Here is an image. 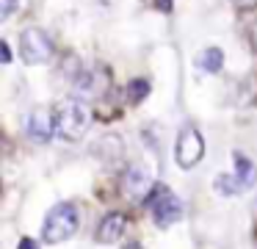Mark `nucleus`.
<instances>
[{
    "label": "nucleus",
    "instance_id": "1",
    "mask_svg": "<svg viewBox=\"0 0 257 249\" xmlns=\"http://www.w3.org/2000/svg\"><path fill=\"white\" fill-rule=\"evenodd\" d=\"M78 230V208L72 202H58L56 208H50V213L45 216L42 224V238L47 243H61L67 238L75 235Z\"/></svg>",
    "mask_w": 257,
    "mask_h": 249
},
{
    "label": "nucleus",
    "instance_id": "2",
    "mask_svg": "<svg viewBox=\"0 0 257 249\" xmlns=\"http://www.w3.org/2000/svg\"><path fill=\"white\" fill-rule=\"evenodd\" d=\"M86 127H89V108L80 100H67L61 108L56 111V133L64 141H78L83 138Z\"/></svg>",
    "mask_w": 257,
    "mask_h": 249
},
{
    "label": "nucleus",
    "instance_id": "3",
    "mask_svg": "<svg viewBox=\"0 0 257 249\" xmlns=\"http://www.w3.org/2000/svg\"><path fill=\"white\" fill-rule=\"evenodd\" d=\"M147 205H150L152 221H155L158 227H172L174 221H180V216H183V205H180V199L174 197L166 186H152Z\"/></svg>",
    "mask_w": 257,
    "mask_h": 249
},
{
    "label": "nucleus",
    "instance_id": "4",
    "mask_svg": "<svg viewBox=\"0 0 257 249\" xmlns=\"http://www.w3.org/2000/svg\"><path fill=\"white\" fill-rule=\"evenodd\" d=\"M205 155V138L196 127H183L174 144V160L180 163V169H194Z\"/></svg>",
    "mask_w": 257,
    "mask_h": 249
},
{
    "label": "nucleus",
    "instance_id": "5",
    "mask_svg": "<svg viewBox=\"0 0 257 249\" xmlns=\"http://www.w3.org/2000/svg\"><path fill=\"white\" fill-rule=\"evenodd\" d=\"M20 53H23L25 64H45L53 53V42L39 28H25L23 36H20Z\"/></svg>",
    "mask_w": 257,
    "mask_h": 249
},
{
    "label": "nucleus",
    "instance_id": "6",
    "mask_svg": "<svg viewBox=\"0 0 257 249\" xmlns=\"http://www.w3.org/2000/svg\"><path fill=\"white\" fill-rule=\"evenodd\" d=\"M53 130H56V119H53L47 111H34V114L28 116V136L34 138V141H39V144L50 141Z\"/></svg>",
    "mask_w": 257,
    "mask_h": 249
},
{
    "label": "nucleus",
    "instance_id": "7",
    "mask_svg": "<svg viewBox=\"0 0 257 249\" xmlns=\"http://www.w3.org/2000/svg\"><path fill=\"white\" fill-rule=\"evenodd\" d=\"M124 227H127V216L124 213H108L105 219L100 221V227H97V241L100 243H113L122 238Z\"/></svg>",
    "mask_w": 257,
    "mask_h": 249
},
{
    "label": "nucleus",
    "instance_id": "8",
    "mask_svg": "<svg viewBox=\"0 0 257 249\" xmlns=\"http://www.w3.org/2000/svg\"><path fill=\"white\" fill-rule=\"evenodd\" d=\"M124 191L133 194V197H141L144 191H150V175H147L144 166H133L124 175Z\"/></svg>",
    "mask_w": 257,
    "mask_h": 249
},
{
    "label": "nucleus",
    "instance_id": "9",
    "mask_svg": "<svg viewBox=\"0 0 257 249\" xmlns=\"http://www.w3.org/2000/svg\"><path fill=\"white\" fill-rule=\"evenodd\" d=\"M232 160H235V177H238L240 188H251V186H254V180H257V169H254V163H251V160L246 158L243 152H235V155H232Z\"/></svg>",
    "mask_w": 257,
    "mask_h": 249
},
{
    "label": "nucleus",
    "instance_id": "10",
    "mask_svg": "<svg viewBox=\"0 0 257 249\" xmlns=\"http://www.w3.org/2000/svg\"><path fill=\"white\" fill-rule=\"evenodd\" d=\"M196 64L202 66L205 72H221V64H224V53L218 47H207L196 55Z\"/></svg>",
    "mask_w": 257,
    "mask_h": 249
},
{
    "label": "nucleus",
    "instance_id": "11",
    "mask_svg": "<svg viewBox=\"0 0 257 249\" xmlns=\"http://www.w3.org/2000/svg\"><path fill=\"white\" fill-rule=\"evenodd\" d=\"M216 191L224 194V197H232V194H238V191H240L238 177H232V175H218V177H216Z\"/></svg>",
    "mask_w": 257,
    "mask_h": 249
},
{
    "label": "nucleus",
    "instance_id": "12",
    "mask_svg": "<svg viewBox=\"0 0 257 249\" xmlns=\"http://www.w3.org/2000/svg\"><path fill=\"white\" fill-rule=\"evenodd\" d=\"M147 94H150V83H147V80H133V83H130V89H127L130 103H141Z\"/></svg>",
    "mask_w": 257,
    "mask_h": 249
},
{
    "label": "nucleus",
    "instance_id": "13",
    "mask_svg": "<svg viewBox=\"0 0 257 249\" xmlns=\"http://www.w3.org/2000/svg\"><path fill=\"white\" fill-rule=\"evenodd\" d=\"M243 33H246V39L251 42V47L257 50V14L249 17V20L243 22Z\"/></svg>",
    "mask_w": 257,
    "mask_h": 249
},
{
    "label": "nucleus",
    "instance_id": "14",
    "mask_svg": "<svg viewBox=\"0 0 257 249\" xmlns=\"http://www.w3.org/2000/svg\"><path fill=\"white\" fill-rule=\"evenodd\" d=\"M14 6H17V0H0V20H9Z\"/></svg>",
    "mask_w": 257,
    "mask_h": 249
},
{
    "label": "nucleus",
    "instance_id": "15",
    "mask_svg": "<svg viewBox=\"0 0 257 249\" xmlns=\"http://www.w3.org/2000/svg\"><path fill=\"white\" fill-rule=\"evenodd\" d=\"M17 249H39V243H36V241H31V238H23Z\"/></svg>",
    "mask_w": 257,
    "mask_h": 249
},
{
    "label": "nucleus",
    "instance_id": "16",
    "mask_svg": "<svg viewBox=\"0 0 257 249\" xmlns=\"http://www.w3.org/2000/svg\"><path fill=\"white\" fill-rule=\"evenodd\" d=\"M0 50H3V64H9V61H12V50H9V44L0 42Z\"/></svg>",
    "mask_w": 257,
    "mask_h": 249
},
{
    "label": "nucleus",
    "instance_id": "17",
    "mask_svg": "<svg viewBox=\"0 0 257 249\" xmlns=\"http://www.w3.org/2000/svg\"><path fill=\"white\" fill-rule=\"evenodd\" d=\"M124 249H141V246H139V243H127Z\"/></svg>",
    "mask_w": 257,
    "mask_h": 249
}]
</instances>
